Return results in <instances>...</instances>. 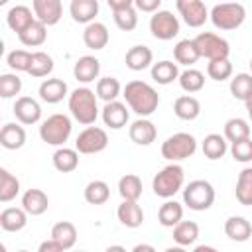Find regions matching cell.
<instances>
[{"mask_svg":"<svg viewBox=\"0 0 252 252\" xmlns=\"http://www.w3.org/2000/svg\"><path fill=\"white\" fill-rule=\"evenodd\" d=\"M134 6L138 12H146V14H154L159 10L161 0H134Z\"/></svg>","mask_w":252,"mask_h":252,"instance_id":"f907efd6","label":"cell"},{"mask_svg":"<svg viewBox=\"0 0 252 252\" xmlns=\"http://www.w3.org/2000/svg\"><path fill=\"white\" fill-rule=\"evenodd\" d=\"M20 91H22V79L16 73L0 75V96L2 98H12L20 94Z\"/></svg>","mask_w":252,"mask_h":252,"instance_id":"c3c4849f","label":"cell"},{"mask_svg":"<svg viewBox=\"0 0 252 252\" xmlns=\"http://www.w3.org/2000/svg\"><path fill=\"white\" fill-rule=\"evenodd\" d=\"M199 238V224L193 220H179L173 226V240L179 246H191L195 244V240Z\"/></svg>","mask_w":252,"mask_h":252,"instance_id":"e575fe53","label":"cell"},{"mask_svg":"<svg viewBox=\"0 0 252 252\" xmlns=\"http://www.w3.org/2000/svg\"><path fill=\"white\" fill-rule=\"evenodd\" d=\"M69 14L77 24H91L98 16V0H71Z\"/></svg>","mask_w":252,"mask_h":252,"instance_id":"44dd1931","label":"cell"},{"mask_svg":"<svg viewBox=\"0 0 252 252\" xmlns=\"http://www.w3.org/2000/svg\"><path fill=\"white\" fill-rule=\"evenodd\" d=\"M98 96L94 91H91L89 87H79L69 94V110L71 116L83 124V126H91L96 122L98 118Z\"/></svg>","mask_w":252,"mask_h":252,"instance_id":"7a4b0ae2","label":"cell"},{"mask_svg":"<svg viewBox=\"0 0 252 252\" xmlns=\"http://www.w3.org/2000/svg\"><path fill=\"white\" fill-rule=\"evenodd\" d=\"M28 224V213L24 207H6L0 213V226L6 232H18Z\"/></svg>","mask_w":252,"mask_h":252,"instance_id":"cb8c5ba5","label":"cell"},{"mask_svg":"<svg viewBox=\"0 0 252 252\" xmlns=\"http://www.w3.org/2000/svg\"><path fill=\"white\" fill-rule=\"evenodd\" d=\"M108 39H110V33H108V28L102 22L94 20V22L87 24L85 30H83V41L89 49H94V51L104 49Z\"/></svg>","mask_w":252,"mask_h":252,"instance_id":"e0dca14e","label":"cell"},{"mask_svg":"<svg viewBox=\"0 0 252 252\" xmlns=\"http://www.w3.org/2000/svg\"><path fill=\"white\" fill-rule=\"evenodd\" d=\"M236 201L244 207H252V167H244L238 173L236 189H234Z\"/></svg>","mask_w":252,"mask_h":252,"instance_id":"74e56055","label":"cell"},{"mask_svg":"<svg viewBox=\"0 0 252 252\" xmlns=\"http://www.w3.org/2000/svg\"><path fill=\"white\" fill-rule=\"evenodd\" d=\"M248 65H250V73H252V57H250V63Z\"/></svg>","mask_w":252,"mask_h":252,"instance_id":"91938a15","label":"cell"},{"mask_svg":"<svg viewBox=\"0 0 252 252\" xmlns=\"http://www.w3.org/2000/svg\"><path fill=\"white\" fill-rule=\"evenodd\" d=\"M51 71H53V59H51V55H47L45 51H35L32 55V65H30L28 73L32 77H35V79H41V77L51 75Z\"/></svg>","mask_w":252,"mask_h":252,"instance_id":"7bdbcfd3","label":"cell"},{"mask_svg":"<svg viewBox=\"0 0 252 252\" xmlns=\"http://www.w3.org/2000/svg\"><path fill=\"white\" fill-rule=\"evenodd\" d=\"M199 57H201V53H199V49H197L193 39H181L173 47V59L179 65L191 67V65H195L199 61Z\"/></svg>","mask_w":252,"mask_h":252,"instance_id":"4dcf8cb0","label":"cell"},{"mask_svg":"<svg viewBox=\"0 0 252 252\" xmlns=\"http://www.w3.org/2000/svg\"><path fill=\"white\" fill-rule=\"evenodd\" d=\"M230 156L234 161H240V163L252 161V138L230 142Z\"/></svg>","mask_w":252,"mask_h":252,"instance_id":"681fc988","label":"cell"},{"mask_svg":"<svg viewBox=\"0 0 252 252\" xmlns=\"http://www.w3.org/2000/svg\"><path fill=\"white\" fill-rule=\"evenodd\" d=\"M51 159H53V167L57 171H61V173H71V171H75L79 167V152H77V148L75 150L73 148H65V146L57 148L53 152Z\"/></svg>","mask_w":252,"mask_h":252,"instance_id":"4316f807","label":"cell"},{"mask_svg":"<svg viewBox=\"0 0 252 252\" xmlns=\"http://www.w3.org/2000/svg\"><path fill=\"white\" fill-rule=\"evenodd\" d=\"M224 138L228 142H238L244 138H250V124L244 118H230L224 122Z\"/></svg>","mask_w":252,"mask_h":252,"instance_id":"ee69618b","label":"cell"},{"mask_svg":"<svg viewBox=\"0 0 252 252\" xmlns=\"http://www.w3.org/2000/svg\"><path fill=\"white\" fill-rule=\"evenodd\" d=\"M0 144L6 150H20L26 144V130L16 122H8L0 130Z\"/></svg>","mask_w":252,"mask_h":252,"instance_id":"484cf974","label":"cell"},{"mask_svg":"<svg viewBox=\"0 0 252 252\" xmlns=\"http://www.w3.org/2000/svg\"><path fill=\"white\" fill-rule=\"evenodd\" d=\"M177 12L189 28H201L209 20V10L203 0H177Z\"/></svg>","mask_w":252,"mask_h":252,"instance_id":"8fae6325","label":"cell"},{"mask_svg":"<svg viewBox=\"0 0 252 252\" xmlns=\"http://www.w3.org/2000/svg\"><path fill=\"white\" fill-rule=\"evenodd\" d=\"M108 146V134L104 128L87 126L75 140V148L79 154H98Z\"/></svg>","mask_w":252,"mask_h":252,"instance_id":"30bf717a","label":"cell"},{"mask_svg":"<svg viewBox=\"0 0 252 252\" xmlns=\"http://www.w3.org/2000/svg\"><path fill=\"white\" fill-rule=\"evenodd\" d=\"M209 250H215L213 246H195V252H209Z\"/></svg>","mask_w":252,"mask_h":252,"instance_id":"11a10c76","label":"cell"},{"mask_svg":"<svg viewBox=\"0 0 252 252\" xmlns=\"http://www.w3.org/2000/svg\"><path fill=\"white\" fill-rule=\"evenodd\" d=\"M152 79L158 85H169V83H173L175 79H179L177 63H173L169 59H163V61L154 63L152 65Z\"/></svg>","mask_w":252,"mask_h":252,"instance_id":"836d02e7","label":"cell"},{"mask_svg":"<svg viewBox=\"0 0 252 252\" xmlns=\"http://www.w3.org/2000/svg\"><path fill=\"white\" fill-rule=\"evenodd\" d=\"M69 93V87L63 79H57V77H51V79H45L41 85H39V98L47 104H57L61 102Z\"/></svg>","mask_w":252,"mask_h":252,"instance_id":"ac0fdd59","label":"cell"},{"mask_svg":"<svg viewBox=\"0 0 252 252\" xmlns=\"http://www.w3.org/2000/svg\"><path fill=\"white\" fill-rule=\"evenodd\" d=\"M33 14L39 22H43L47 28L55 26L63 16V4L61 0H32Z\"/></svg>","mask_w":252,"mask_h":252,"instance_id":"5bb4252c","label":"cell"},{"mask_svg":"<svg viewBox=\"0 0 252 252\" xmlns=\"http://www.w3.org/2000/svg\"><path fill=\"white\" fill-rule=\"evenodd\" d=\"M183 191V205L191 211H207L215 203V187L207 179H195L185 185Z\"/></svg>","mask_w":252,"mask_h":252,"instance_id":"8992f818","label":"cell"},{"mask_svg":"<svg viewBox=\"0 0 252 252\" xmlns=\"http://www.w3.org/2000/svg\"><path fill=\"white\" fill-rule=\"evenodd\" d=\"M207 75L213 81H226V79H230L232 77V63H230V59L224 57V59H213V61H209Z\"/></svg>","mask_w":252,"mask_h":252,"instance_id":"bcb514c9","label":"cell"},{"mask_svg":"<svg viewBox=\"0 0 252 252\" xmlns=\"http://www.w3.org/2000/svg\"><path fill=\"white\" fill-rule=\"evenodd\" d=\"M150 32L156 39L169 41L179 33V20L169 10H158L150 18Z\"/></svg>","mask_w":252,"mask_h":252,"instance_id":"9c48e42d","label":"cell"},{"mask_svg":"<svg viewBox=\"0 0 252 252\" xmlns=\"http://www.w3.org/2000/svg\"><path fill=\"white\" fill-rule=\"evenodd\" d=\"M124 63L130 71H144L150 65H154V53L148 45H134L126 51Z\"/></svg>","mask_w":252,"mask_h":252,"instance_id":"7402d4cb","label":"cell"},{"mask_svg":"<svg viewBox=\"0 0 252 252\" xmlns=\"http://www.w3.org/2000/svg\"><path fill=\"white\" fill-rule=\"evenodd\" d=\"M100 118H102L104 126H108L110 130H122L130 120V112L124 102L110 100V102H104V106L100 110Z\"/></svg>","mask_w":252,"mask_h":252,"instance_id":"7c38bea8","label":"cell"},{"mask_svg":"<svg viewBox=\"0 0 252 252\" xmlns=\"http://www.w3.org/2000/svg\"><path fill=\"white\" fill-rule=\"evenodd\" d=\"M20 193V181L16 175H12L6 167L0 169V201L10 203Z\"/></svg>","mask_w":252,"mask_h":252,"instance_id":"ab89813d","label":"cell"},{"mask_svg":"<svg viewBox=\"0 0 252 252\" xmlns=\"http://www.w3.org/2000/svg\"><path fill=\"white\" fill-rule=\"evenodd\" d=\"M14 116L20 124L24 126H32V124H37L39 118H41V106L35 98L32 96H20L16 98L14 102Z\"/></svg>","mask_w":252,"mask_h":252,"instance_id":"4fadbf2b","label":"cell"},{"mask_svg":"<svg viewBox=\"0 0 252 252\" xmlns=\"http://www.w3.org/2000/svg\"><path fill=\"white\" fill-rule=\"evenodd\" d=\"M224 234L234 242H246L252 236V224L248 219L232 215L224 220Z\"/></svg>","mask_w":252,"mask_h":252,"instance_id":"603a6c76","label":"cell"},{"mask_svg":"<svg viewBox=\"0 0 252 252\" xmlns=\"http://www.w3.org/2000/svg\"><path fill=\"white\" fill-rule=\"evenodd\" d=\"M73 132L71 118L67 114H51L39 126V138L49 146H63Z\"/></svg>","mask_w":252,"mask_h":252,"instance_id":"5b68a950","label":"cell"},{"mask_svg":"<svg viewBox=\"0 0 252 252\" xmlns=\"http://www.w3.org/2000/svg\"><path fill=\"white\" fill-rule=\"evenodd\" d=\"M83 195H85V201L89 205H104L110 199V187H108L106 181L94 179V181H89L87 183Z\"/></svg>","mask_w":252,"mask_h":252,"instance_id":"8d00e7d4","label":"cell"},{"mask_svg":"<svg viewBox=\"0 0 252 252\" xmlns=\"http://www.w3.org/2000/svg\"><path fill=\"white\" fill-rule=\"evenodd\" d=\"M0 4H2V6H4V4H8V0H0Z\"/></svg>","mask_w":252,"mask_h":252,"instance_id":"6f0895ef","label":"cell"},{"mask_svg":"<svg viewBox=\"0 0 252 252\" xmlns=\"http://www.w3.org/2000/svg\"><path fill=\"white\" fill-rule=\"evenodd\" d=\"M158 220H159L161 226L173 228L179 220H183V205L177 203V201L167 199V201L159 207V211H158Z\"/></svg>","mask_w":252,"mask_h":252,"instance_id":"1f68e13d","label":"cell"},{"mask_svg":"<svg viewBox=\"0 0 252 252\" xmlns=\"http://www.w3.org/2000/svg\"><path fill=\"white\" fill-rule=\"evenodd\" d=\"M22 207L26 209L28 215L32 217H39L47 211L49 207V197L41 191V189H28L22 195Z\"/></svg>","mask_w":252,"mask_h":252,"instance_id":"d4e9b609","label":"cell"},{"mask_svg":"<svg viewBox=\"0 0 252 252\" xmlns=\"http://www.w3.org/2000/svg\"><path fill=\"white\" fill-rule=\"evenodd\" d=\"M112 18H114L116 28L122 30V32H132V30L138 26V10H136L134 6L112 12Z\"/></svg>","mask_w":252,"mask_h":252,"instance_id":"f6af8a7d","label":"cell"},{"mask_svg":"<svg viewBox=\"0 0 252 252\" xmlns=\"http://www.w3.org/2000/svg\"><path fill=\"white\" fill-rule=\"evenodd\" d=\"M98 73H100V61L94 57V55H83L75 61V67H73V75L79 83H93L94 79H98Z\"/></svg>","mask_w":252,"mask_h":252,"instance_id":"d6986e66","label":"cell"},{"mask_svg":"<svg viewBox=\"0 0 252 252\" xmlns=\"http://www.w3.org/2000/svg\"><path fill=\"white\" fill-rule=\"evenodd\" d=\"M32 55L33 53H30V51H26V49H12L8 55H6V63H8V67L12 69V71H24V73H28V69H30V65H32Z\"/></svg>","mask_w":252,"mask_h":252,"instance_id":"7dc6e473","label":"cell"},{"mask_svg":"<svg viewBox=\"0 0 252 252\" xmlns=\"http://www.w3.org/2000/svg\"><path fill=\"white\" fill-rule=\"evenodd\" d=\"M37 250H39V252H63L61 244H59L57 240H53L51 236H49V240H43Z\"/></svg>","mask_w":252,"mask_h":252,"instance_id":"816d5d0a","label":"cell"},{"mask_svg":"<svg viewBox=\"0 0 252 252\" xmlns=\"http://www.w3.org/2000/svg\"><path fill=\"white\" fill-rule=\"evenodd\" d=\"M248 116H250V120H252V108H250V110H248Z\"/></svg>","mask_w":252,"mask_h":252,"instance_id":"680465c9","label":"cell"},{"mask_svg":"<svg viewBox=\"0 0 252 252\" xmlns=\"http://www.w3.org/2000/svg\"><path fill=\"white\" fill-rule=\"evenodd\" d=\"M116 217H118V220L126 228H138L144 222V211L138 205V201H126V199H122V203L116 209Z\"/></svg>","mask_w":252,"mask_h":252,"instance_id":"ffe728a7","label":"cell"},{"mask_svg":"<svg viewBox=\"0 0 252 252\" xmlns=\"http://www.w3.org/2000/svg\"><path fill=\"white\" fill-rule=\"evenodd\" d=\"M179 87L185 91V93H189V94H193V93H199L203 87H205V75L199 71V69H185L183 73H179Z\"/></svg>","mask_w":252,"mask_h":252,"instance_id":"60d3db41","label":"cell"},{"mask_svg":"<svg viewBox=\"0 0 252 252\" xmlns=\"http://www.w3.org/2000/svg\"><path fill=\"white\" fill-rule=\"evenodd\" d=\"M197 152V140L189 132H177L161 144V156L167 161H183Z\"/></svg>","mask_w":252,"mask_h":252,"instance_id":"52a82bcc","label":"cell"},{"mask_svg":"<svg viewBox=\"0 0 252 252\" xmlns=\"http://www.w3.org/2000/svg\"><path fill=\"white\" fill-rule=\"evenodd\" d=\"M106 4L110 6L112 12H116V10H124V8L134 6V0H106Z\"/></svg>","mask_w":252,"mask_h":252,"instance_id":"f5cc1de1","label":"cell"},{"mask_svg":"<svg viewBox=\"0 0 252 252\" xmlns=\"http://www.w3.org/2000/svg\"><path fill=\"white\" fill-rule=\"evenodd\" d=\"M18 39L26 45V47H39L45 43L47 39V26L39 20H35L28 30H24L22 33H18Z\"/></svg>","mask_w":252,"mask_h":252,"instance_id":"d6a6232c","label":"cell"},{"mask_svg":"<svg viewBox=\"0 0 252 252\" xmlns=\"http://www.w3.org/2000/svg\"><path fill=\"white\" fill-rule=\"evenodd\" d=\"M118 193L126 201H138L142 197V179L136 173H126L118 179Z\"/></svg>","mask_w":252,"mask_h":252,"instance_id":"d590c367","label":"cell"},{"mask_svg":"<svg viewBox=\"0 0 252 252\" xmlns=\"http://www.w3.org/2000/svg\"><path fill=\"white\" fill-rule=\"evenodd\" d=\"M122 96H124L126 104L130 106V110H134L138 116H146V118L152 116L159 104L158 91L144 81L126 83V87L122 89Z\"/></svg>","mask_w":252,"mask_h":252,"instance_id":"6da1fadb","label":"cell"},{"mask_svg":"<svg viewBox=\"0 0 252 252\" xmlns=\"http://www.w3.org/2000/svg\"><path fill=\"white\" fill-rule=\"evenodd\" d=\"M94 93H96V96H98L100 100L110 102V100H116V98L120 96L122 85H120V81L114 79V77H102V79L96 81V91H94Z\"/></svg>","mask_w":252,"mask_h":252,"instance_id":"f35d334b","label":"cell"},{"mask_svg":"<svg viewBox=\"0 0 252 252\" xmlns=\"http://www.w3.org/2000/svg\"><path fill=\"white\" fill-rule=\"evenodd\" d=\"M35 20H37V18H35V14H33V8H28V6H24V4H18V6L10 8L8 14H6V24H8V28H10L12 32H16V33H22L24 30H28Z\"/></svg>","mask_w":252,"mask_h":252,"instance_id":"2e32d148","label":"cell"},{"mask_svg":"<svg viewBox=\"0 0 252 252\" xmlns=\"http://www.w3.org/2000/svg\"><path fill=\"white\" fill-rule=\"evenodd\" d=\"M183 181H185V173L183 167L177 161H171L169 165L161 167L154 179H152V189L158 197L161 199H171L177 191L183 189Z\"/></svg>","mask_w":252,"mask_h":252,"instance_id":"3957f363","label":"cell"},{"mask_svg":"<svg viewBox=\"0 0 252 252\" xmlns=\"http://www.w3.org/2000/svg\"><path fill=\"white\" fill-rule=\"evenodd\" d=\"M140 250H150V252H154V246H148V244H138V246H134V252H140Z\"/></svg>","mask_w":252,"mask_h":252,"instance_id":"db71d44e","label":"cell"},{"mask_svg":"<svg viewBox=\"0 0 252 252\" xmlns=\"http://www.w3.org/2000/svg\"><path fill=\"white\" fill-rule=\"evenodd\" d=\"M201 150H203V156L211 161L215 159H220L226 152H228V142L224 138V134H207L203 144H201Z\"/></svg>","mask_w":252,"mask_h":252,"instance_id":"f1b7e54d","label":"cell"},{"mask_svg":"<svg viewBox=\"0 0 252 252\" xmlns=\"http://www.w3.org/2000/svg\"><path fill=\"white\" fill-rule=\"evenodd\" d=\"M209 18L217 30L230 32L244 24L246 8L240 2H220V4L213 6V10L209 12Z\"/></svg>","mask_w":252,"mask_h":252,"instance_id":"277c9868","label":"cell"},{"mask_svg":"<svg viewBox=\"0 0 252 252\" xmlns=\"http://www.w3.org/2000/svg\"><path fill=\"white\" fill-rule=\"evenodd\" d=\"M244 104H246V110H250V108H252V94H250V96L244 100Z\"/></svg>","mask_w":252,"mask_h":252,"instance_id":"9f6ffc18","label":"cell"},{"mask_svg":"<svg viewBox=\"0 0 252 252\" xmlns=\"http://www.w3.org/2000/svg\"><path fill=\"white\" fill-rule=\"evenodd\" d=\"M51 238L57 240L63 250H71L77 242V226L69 220H59L51 226Z\"/></svg>","mask_w":252,"mask_h":252,"instance_id":"f546056e","label":"cell"},{"mask_svg":"<svg viewBox=\"0 0 252 252\" xmlns=\"http://www.w3.org/2000/svg\"><path fill=\"white\" fill-rule=\"evenodd\" d=\"M173 112L179 120H195L199 114H201V102L191 96V94H183V96H177L175 102H173Z\"/></svg>","mask_w":252,"mask_h":252,"instance_id":"83f0119b","label":"cell"},{"mask_svg":"<svg viewBox=\"0 0 252 252\" xmlns=\"http://www.w3.org/2000/svg\"><path fill=\"white\" fill-rule=\"evenodd\" d=\"M230 94L236 100H246L252 94V73H238L230 79Z\"/></svg>","mask_w":252,"mask_h":252,"instance_id":"b9f144b4","label":"cell"},{"mask_svg":"<svg viewBox=\"0 0 252 252\" xmlns=\"http://www.w3.org/2000/svg\"><path fill=\"white\" fill-rule=\"evenodd\" d=\"M195 45L201 53V57L213 61V59H224L230 55V45L224 37L213 33V32H201L195 39Z\"/></svg>","mask_w":252,"mask_h":252,"instance_id":"ba28073f","label":"cell"},{"mask_svg":"<svg viewBox=\"0 0 252 252\" xmlns=\"http://www.w3.org/2000/svg\"><path fill=\"white\" fill-rule=\"evenodd\" d=\"M128 136L134 144L138 146H150L152 142H156L158 138V128L152 120H148L146 116H140L138 120H134L128 128Z\"/></svg>","mask_w":252,"mask_h":252,"instance_id":"9a60e30c","label":"cell"}]
</instances>
